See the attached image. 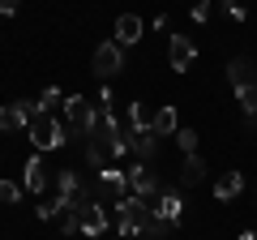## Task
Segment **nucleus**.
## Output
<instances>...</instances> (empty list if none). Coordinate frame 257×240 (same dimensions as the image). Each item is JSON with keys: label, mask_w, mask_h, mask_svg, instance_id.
I'll return each instance as SVG.
<instances>
[{"label": "nucleus", "mask_w": 257, "mask_h": 240, "mask_svg": "<svg viewBox=\"0 0 257 240\" xmlns=\"http://www.w3.org/2000/svg\"><path fill=\"white\" fill-rule=\"evenodd\" d=\"M116 223H120V236H146V240H167V227L155 210H150L146 197H120L116 202Z\"/></svg>", "instance_id": "obj_1"}, {"label": "nucleus", "mask_w": 257, "mask_h": 240, "mask_svg": "<svg viewBox=\"0 0 257 240\" xmlns=\"http://www.w3.org/2000/svg\"><path fill=\"white\" fill-rule=\"evenodd\" d=\"M99 111H94V103L90 99H82V94H69L64 99V125L77 133V138H90L94 129H99Z\"/></svg>", "instance_id": "obj_2"}, {"label": "nucleus", "mask_w": 257, "mask_h": 240, "mask_svg": "<svg viewBox=\"0 0 257 240\" xmlns=\"http://www.w3.org/2000/svg\"><path fill=\"white\" fill-rule=\"evenodd\" d=\"M64 129H69L64 120H56L52 111H39L26 133H30V142H35V150H60L64 146Z\"/></svg>", "instance_id": "obj_3"}, {"label": "nucleus", "mask_w": 257, "mask_h": 240, "mask_svg": "<svg viewBox=\"0 0 257 240\" xmlns=\"http://www.w3.org/2000/svg\"><path fill=\"white\" fill-rule=\"evenodd\" d=\"M90 69H94V77H116L120 69H124V47L116 43V39H107V43H99L94 47V56H90Z\"/></svg>", "instance_id": "obj_4"}, {"label": "nucleus", "mask_w": 257, "mask_h": 240, "mask_svg": "<svg viewBox=\"0 0 257 240\" xmlns=\"http://www.w3.org/2000/svg\"><path fill=\"white\" fill-rule=\"evenodd\" d=\"M39 103H30V99H18V103H5L0 107V133H13V129H30V120L39 116Z\"/></svg>", "instance_id": "obj_5"}, {"label": "nucleus", "mask_w": 257, "mask_h": 240, "mask_svg": "<svg viewBox=\"0 0 257 240\" xmlns=\"http://www.w3.org/2000/svg\"><path fill=\"white\" fill-rule=\"evenodd\" d=\"M77 223H82V236H103V231H107V206L94 202V197H86V202L77 206Z\"/></svg>", "instance_id": "obj_6"}, {"label": "nucleus", "mask_w": 257, "mask_h": 240, "mask_svg": "<svg viewBox=\"0 0 257 240\" xmlns=\"http://www.w3.org/2000/svg\"><path fill=\"white\" fill-rule=\"evenodd\" d=\"M56 193L69 202V210H77V206L86 202V185H82V176H77L73 167H60V172H56Z\"/></svg>", "instance_id": "obj_7"}, {"label": "nucleus", "mask_w": 257, "mask_h": 240, "mask_svg": "<svg viewBox=\"0 0 257 240\" xmlns=\"http://www.w3.org/2000/svg\"><path fill=\"white\" fill-rule=\"evenodd\" d=\"M167 60H172L176 73L193 69V60H197V43H193L189 35H172V39H167Z\"/></svg>", "instance_id": "obj_8"}, {"label": "nucleus", "mask_w": 257, "mask_h": 240, "mask_svg": "<svg viewBox=\"0 0 257 240\" xmlns=\"http://www.w3.org/2000/svg\"><path fill=\"white\" fill-rule=\"evenodd\" d=\"M128 193H133V197H146V202H155L163 189H159L155 172H146V163H138V167H128Z\"/></svg>", "instance_id": "obj_9"}, {"label": "nucleus", "mask_w": 257, "mask_h": 240, "mask_svg": "<svg viewBox=\"0 0 257 240\" xmlns=\"http://www.w3.org/2000/svg\"><path fill=\"white\" fill-rule=\"evenodd\" d=\"M47 167H43V155H30L26 159V167H22V189H26V193H39L43 197V189H47Z\"/></svg>", "instance_id": "obj_10"}, {"label": "nucleus", "mask_w": 257, "mask_h": 240, "mask_svg": "<svg viewBox=\"0 0 257 240\" xmlns=\"http://www.w3.org/2000/svg\"><path fill=\"white\" fill-rule=\"evenodd\" d=\"M150 210H155L163 223H180V214H184V197L176 193V189H163V193L150 202Z\"/></svg>", "instance_id": "obj_11"}, {"label": "nucleus", "mask_w": 257, "mask_h": 240, "mask_svg": "<svg viewBox=\"0 0 257 240\" xmlns=\"http://www.w3.org/2000/svg\"><path fill=\"white\" fill-rule=\"evenodd\" d=\"M142 35H146V26H142L138 13H120V18H116V43L120 47H133Z\"/></svg>", "instance_id": "obj_12"}, {"label": "nucleus", "mask_w": 257, "mask_h": 240, "mask_svg": "<svg viewBox=\"0 0 257 240\" xmlns=\"http://www.w3.org/2000/svg\"><path fill=\"white\" fill-rule=\"evenodd\" d=\"M244 193V172H223L214 180V202H236Z\"/></svg>", "instance_id": "obj_13"}, {"label": "nucleus", "mask_w": 257, "mask_h": 240, "mask_svg": "<svg viewBox=\"0 0 257 240\" xmlns=\"http://www.w3.org/2000/svg\"><path fill=\"white\" fill-rule=\"evenodd\" d=\"M99 185L107 189L111 197H120V193L128 189V172H120L116 163H107V167H99Z\"/></svg>", "instance_id": "obj_14"}, {"label": "nucleus", "mask_w": 257, "mask_h": 240, "mask_svg": "<svg viewBox=\"0 0 257 240\" xmlns=\"http://www.w3.org/2000/svg\"><path fill=\"white\" fill-rule=\"evenodd\" d=\"M227 77H231V86L236 90H244V86H257V73H253V65H248V56H236L227 65Z\"/></svg>", "instance_id": "obj_15"}, {"label": "nucleus", "mask_w": 257, "mask_h": 240, "mask_svg": "<svg viewBox=\"0 0 257 240\" xmlns=\"http://www.w3.org/2000/svg\"><path fill=\"white\" fill-rule=\"evenodd\" d=\"M150 129H155V138H176V129H180L176 107H159V111H155V120H150Z\"/></svg>", "instance_id": "obj_16"}, {"label": "nucleus", "mask_w": 257, "mask_h": 240, "mask_svg": "<svg viewBox=\"0 0 257 240\" xmlns=\"http://www.w3.org/2000/svg\"><path fill=\"white\" fill-rule=\"evenodd\" d=\"M202 176H206V159H202V155H184L180 185H202Z\"/></svg>", "instance_id": "obj_17"}, {"label": "nucleus", "mask_w": 257, "mask_h": 240, "mask_svg": "<svg viewBox=\"0 0 257 240\" xmlns=\"http://www.w3.org/2000/svg\"><path fill=\"white\" fill-rule=\"evenodd\" d=\"M150 120H155V111L146 103H128V133H146Z\"/></svg>", "instance_id": "obj_18"}, {"label": "nucleus", "mask_w": 257, "mask_h": 240, "mask_svg": "<svg viewBox=\"0 0 257 240\" xmlns=\"http://www.w3.org/2000/svg\"><path fill=\"white\" fill-rule=\"evenodd\" d=\"M128 150H133V155H142V159H150V155H155V129L128 133Z\"/></svg>", "instance_id": "obj_19"}, {"label": "nucleus", "mask_w": 257, "mask_h": 240, "mask_svg": "<svg viewBox=\"0 0 257 240\" xmlns=\"http://www.w3.org/2000/svg\"><path fill=\"white\" fill-rule=\"evenodd\" d=\"M64 210H69V202H64L60 193H56V197H39V206H35L39 219H56V214H64Z\"/></svg>", "instance_id": "obj_20"}, {"label": "nucleus", "mask_w": 257, "mask_h": 240, "mask_svg": "<svg viewBox=\"0 0 257 240\" xmlns=\"http://www.w3.org/2000/svg\"><path fill=\"white\" fill-rule=\"evenodd\" d=\"M236 99L244 103V116L257 125V86H244V90H236Z\"/></svg>", "instance_id": "obj_21"}, {"label": "nucleus", "mask_w": 257, "mask_h": 240, "mask_svg": "<svg viewBox=\"0 0 257 240\" xmlns=\"http://www.w3.org/2000/svg\"><path fill=\"white\" fill-rule=\"evenodd\" d=\"M22 193H26L22 185H13V180H0V206H18Z\"/></svg>", "instance_id": "obj_22"}, {"label": "nucleus", "mask_w": 257, "mask_h": 240, "mask_svg": "<svg viewBox=\"0 0 257 240\" xmlns=\"http://www.w3.org/2000/svg\"><path fill=\"white\" fill-rule=\"evenodd\" d=\"M176 146H180L184 155H197V133L193 129H176Z\"/></svg>", "instance_id": "obj_23"}, {"label": "nucleus", "mask_w": 257, "mask_h": 240, "mask_svg": "<svg viewBox=\"0 0 257 240\" xmlns=\"http://www.w3.org/2000/svg\"><path fill=\"white\" fill-rule=\"evenodd\" d=\"M39 107H43V111H52V107H64V94L56 90V86H47V90H43V99H39Z\"/></svg>", "instance_id": "obj_24"}, {"label": "nucleus", "mask_w": 257, "mask_h": 240, "mask_svg": "<svg viewBox=\"0 0 257 240\" xmlns=\"http://www.w3.org/2000/svg\"><path fill=\"white\" fill-rule=\"evenodd\" d=\"M60 231H64V236H77V231H82V223H77V210H64V219H60Z\"/></svg>", "instance_id": "obj_25"}, {"label": "nucleus", "mask_w": 257, "mask_h": 240, "mask_svg": "<svg viewBox=\"0 0 257 240\" xmlns=\"http://www.w3.org/2000/svg\"><path fill=\"white\" fill-rule=\"evenodd\" d=\"M206 18H210V0H197V5H193V22H197V26H202Z\"/></svg>", "instance_id": "obj_26"}, {"label": "nucleus", "mask_w": 257, "mask_h": 240, "mask_svg": "<svg viewBox=\"0 0 257 240\" xmlns=\"http://www.w3.org/2000/svg\"><path fill=\"white\" fill-rule=\"evenodd\" d=\"M227 13H231V18H236V22H244V18H248V13H244V5H240V0H227Z\"/></svg>", "instance_id": "obj_27"}, {"label": "nucleus", "mask_w": 257, "mask_h": 240, "mask_svg": "<svg viewBox=\"0 0 257 240\" xmlns=\"http://www.w3.org/2000/svg\"><path fill=\"white\" fill-rule=\"evenodd\" d=\"M18 5H22V0H0V13H9V18H13V13H18Z\"/></svg>", "instance_id": "obj_28"}, {"label": "nucleus", "mask_w": 257, "mask_h": 240, "mask_svg": "<svg viewBox=\"0 0 257 240\" xmlns=\"http://www.w3.org/2000/svg\"><path fill=\"white\" fill-rule=\"evenodd\" d=\"M240 240H257V231H240Z\"/></svg>", "instance_id": "obj_29"}, {"label": "nucleus", "mask_w": 257, "mask_h": 240, "mask_svg": "<svg viewBox=\"0 0 257 240\" xmlns=\"http://www.w3.org/2000/svg\"><path fill=\"white\" fill-rule=\"evenodd\" d=\"M124 240H146V236H124Z\"/></svg>", "instance_id": "obj_30"}]
</instances>
